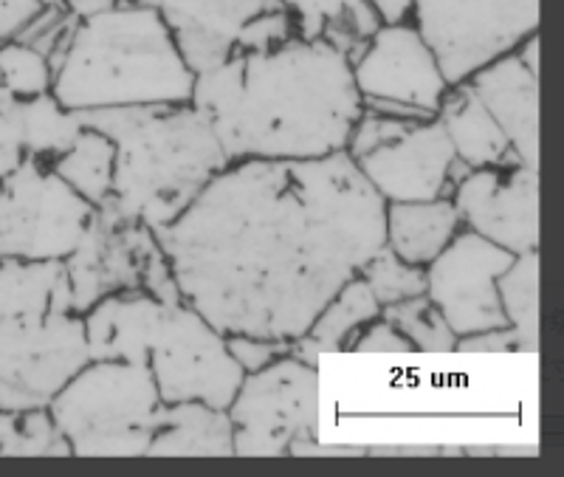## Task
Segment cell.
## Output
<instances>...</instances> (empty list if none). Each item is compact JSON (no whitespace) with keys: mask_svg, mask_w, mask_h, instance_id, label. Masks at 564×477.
Instances as JSON below:
<instances>
[{"mask_svg":"<svg viewBox=\"0 0 564 477\" xmlns=\"http://www.w3.org/2000/svg\"><path fill=\"white\" fill-rule=\"evenodd\" d=\"M384 224L387 200L339 150L231 162L153 238L220 334L294 343L384 246Z\"/></svg>","mask_w":564,"mask_h":477,"instance_id":"6da1fadb","label":"cell"},{"mask_svg":"<svg viewBox=\"0 0 564 477\" xmlns=\"http://www.w3.org/2000/svg\"><path fill=\"white\" fill-rule=\"evenodd\" d=\"M243 77L212 130L226 159H322L347 148L361 117L350 59L327 40L291 37L240 54Z\"/></svg>","mask_w":564,"mask_h":477,"instance_id":"7a4b0ae2","label":"cell"},{"mask_svg":"<svg viewBox=\"0 0 564 477\" xmlns=\"http://www.w3.org/2000/svg\"><path fill=\"white\" fill-rule=\"evenodd\" d=\"M113 142V178L102 213L148 229L167 226L229 167L209 119L193 105L74 110Z\"/></svg>","mask_w":564,"mask_h":477,"instance_id":"3957f363","label":"cell"},{"mask_svg":"<svg viewBox=\"0 0 564 477\" xmlns=\"http://www.w3.org/2000/svg\"><path fill=\"white\" fill-rule=\"evenodd\" d=\"M195 74L186 68L173 32L159 12L130 0L79 20L52 97L65 110L186 105Z\"/></svg>","mask_w":564,"mask_h":477,"instance_id":"277c9868","label":"cell"},{"mask_svg":"<svg viewBox=\"0 0 564 477\" xmlns=\"http://www.w3.org/2000/svg\"><path fill=\"white\" fill-rule=\"evenodd\" d=\"M164 406L148 365L94 359L48 404L79 458H133L148 452Z\"/></svg>","mask_w":564,"mask_h":477,"instance_id":"5b68a950","label":"cell"},{"mask_svg":"<svg viewBox=\"0 0 564 477\" xmlns=\"http://www.w3.org/2000/svg\"><path fill=\"white\" fill-rule=\"evenodd\" d=\"M97 207L59 178L52 164L23 155L0 178V260H65Z\"/></svg>","mask_w":564,"mask_h":477,"instance_id":"8992f818","label":"cell"},{"mask_svg":"<svg viewBox=\"0 0 564 477\" xmlns=\"http://www.w3.org/2000/svg\"><path fill=\"white\" fill-rule=\"evenodd\" d=\"M231 446L240 458H280L291 441L314 438L319 421L316 365L280 356L263 370L243 373L238 393L226 406Z\"/></svg>","mask_w":564,"mask_h":477,"instance_id":"52a82bcc","label":"cell"},{"mask_svg":"<svg viewBox=\"0 0 564 477\" xmlns=\"http://www.w3.org/2000/svg\"><path fill=\"white\" fill-rule=\"evenodd\" d=\"M412 23L457 85L536 34L539 0H412Z\"/></svg>","mask_w":564,"mask_h":477,"instance_id":"ba28073f","label":"cell"},{"mask_svg":"<svg viewBox=\"0 0 564 477\" xmlns=\"http://www.w3.org/2000/svg\"><path fill=\"white\" fill-rule=\"evenodd\" d=\"M88 361L83 314L0 316V410L48 406Z\"/></svg>","mask_w":564,"mask_h":477,"instance_id":"9c48e42d","label":"cell"},{"mask_svg":"<svg viewBox=\"0 0 564 477\" xmlns=\"http://www.w3.org/2000/svg\"><path fill=\"white\" fill-rule=\"evenodd\" d=\"M148 368L164 404L204 401L226 410L243 381V368L229 354L226 334L186 303L161 308Z\"/></svg>","mask_w":564,"mask_h":477,"instance_id":"30bf717a","label":"cell"},{"mask_svg":"<svg viewBox=\"0 0 564 477\" xmlns=\"http://www.w3.org/2000/svg\"><path fill=\"white\" fill-rule=\"evenodd\" d=\"M361 105H395L410 119H435L449 88L415 23H381L350 63Z\"/></svg>","mask_w":564,"mask_h":477,"instance_id":"8fae6325","label":"cell"},{"mask_svg":"<svg viewBox=\"0 0 564 477\" xmlns=\"http://www.w3.org/2000/svg\"><path fill=\"white\" fill-rule=\"evenodd\" d=\"M513 258L517 254L466 229L457 232L446 249L426 265V297L437 305L457 336L508 325L497 278Z\"/></svg>","mask_w":564,"mask_h":477,"instance_id":"7c38bea8","label":"cell"},{"mask_svg":"<svg viewBox=\"0 0 564 477\" xmlns=\"http://www.w3.org/2000/svg\"><path fill=\"white\" fill-rule=\"evenodd\" d=\"M460 224L511 254L539 246V170L528 164L468 170L455 184Z\"/></svg>","mask_w":564,"mask_h":477,"instance_id":"4fadbf2b","label":"cell"},{"mask_svg":"<svg viewBox=\"0 0 564 477\" xmlns=\"http://www.w3.org/2000/svg\"><path fill=\"white\" fill-rule=\"evenodd\" d=\"M153 246V229L116 220L97 207L77 249L63 260L74 314H85L116 291L141 289V271Z\"/></svg>","mask_w":564,"mask_h":477,"instance_id":"5bb4252c","label":"cell"},{"mask_svg":"<svg viewBox=\"0 0 564 477\" xmlns=\"http://www.w3.org/2000/svg\"><path fill=\"white\" fill-rule=\"evenodd\" d=\"M455 148L441 119L415 122L392 142L356 159L370 187L390 200H432L449 189Z\"/></svg>","mask_w":564,"mask_h":477,"instance_id":"9a60e30c","label":"cell"},{"mask_svg":"<svg viewBox=\"0 0 564 477\" xmlns=\"http://www.w3.org/2000/svg\"><path fill=\"white\" fill-rule=\"evenodd\" d=\"M466 83L500 124L513 155L539 170V74L520 54L508 52L477 68Z\"/></svg>","mask_w":564,"mask_h":477,"instance_id":"2e32d148","label":"cell"},{"mask_svg":"<svg viewBox=\"0 0 564 477\" xmlns=\"http://www.w3.org/2000/svg\"><path fill=\"white\" fill-rule=\"evenodd\" d=\"M282 7L280 0H193L164 18L186 68L193 74L218 68L235 54L240 29L254 14Z\"/></svg>","mask_w":564,"mask_h":477,"instance_id":"e0dca14e","label":"cell"},{"mask_svg":"<svg viewBox=\"0 0 564 477\" xmlns=\"http://www.w3.org/2000/svg\"><path fill=\"white\" fill-rule=\"evenodd\" d=\"M164 305L144 289L116 291L83 314L88 356L148 365L150 343Z\"/></svg>","mask_w":564,"mask_h":477,"instance_id":"ac0fdd59","label":"cell"},{"mask_svg":"<svg viewBox=\"0 0 564 477\" xmlns=\"http://www.w3.org/2000/svg\"><path fill=\"white\" fill-rule=\"evenodd\" d=\"M435 117L441 119L443 130L449 135L457 162L466 164L468 170L522 164L513 155L500 124L494 122L488 108L480 102V97L468 83H457L446 88Z\"/></svg>","mask_w":564,"mask_h":477,"instance_id":"d6986e66","label":"cell"},{"mask_svg":"<svg viewBox=\"0 0 564 477\" xmlns=\"http://www.w3.org/2000/svg\"><path fill=\"white\" fill-rule=\"evenodd\" d=\"M144 455H153V458H189V455L229 458L235 455L229 413L220 406L204 404V401L164 404L159 410L155 433Z\"/></svg>","mask_w":564,"mask_h":477,"instance_id":"ffe728a7","label":"cell"},{"mask_svg":"<svg viewBox=\"0 0 564 477\" xmlns=\"http://www.w3.org/2000/svg\"><path fill=\"white\" fill-rule=\"evenodd\" d=\"M460 232V215L446 195L432 200H390L384 246L412 265H430Z\"/></svg>","mask_w":564,"mask_h":477,"instance_id":"44dd1931","label":"cell"},{"mask_svg":"<svg viewBox=\"0 0 564 477\" xmlns=\"http://www.w3.org/2000/svg\"><path fill=\"white\" fill-rule=\"evenodd\" d=\"M381 314L379 300L372 297L370 285L361 274L347 280L334 297L327 300L325 308L316 314L308 334L291 343V356L316 365V356L334 354V350H347L352 336L359 334L367 323H372Z\"/></svg>","mask_w":564,"mask_h":477,"instance_id":"7402d4cb","label":"cell"},{"mask_svg":"<svg viewBox=\"0 0 564 477\" xmlns=\"http://www.w3.org/2000/svg\"><path fill=\"white\" fill-rule=\"evenodd\" d=\"M48 311H74L63 260H0V316Z\"/></svg>","mask_w":564,"mask_h":477,"instance_id":"603a6c76","label":"cell"},{"mask_svg":"<svg viewBox=\"0 0 564 477\" xmlns=\"http://www.w3.org/2000/svg\"><path fill=\"white\" fill-rule=\"evenodd\" d=\"M113 159L116 148L108 135L83 124L74 144L65 153H59L57 159H52V170L74 193L83 195L94 207H99L110 193Z\"/></svg>","mask_w":564,"mask_h":477,"instance_id":"cb8c5ba5","label":"cell"},{"mask_svg":"<svg viewBox=\"0 0 564 477\" xmlns=\"http://www.w3.org/2000/svg\"><path fill=\"white\" fill-rule=\"evenodd\" d=\"M506 323L517 334V350H539V254L525 252L497 278Z\"/></svg>","mask_w":564,"mask_h":477,"instance_id":"d4e9b609","label":"cell"},{"mask_svg":"<svg viewBox=\"0 0 564 477\" xmlns=\"http://www.w3.org/2000/svg\"><path fill=\"white\" fill-rule=\"evenodd\" d=\"M20 119H23V153L43 162H52L65 153L83 130L77 113L65 110L52 97V90L20 99Z\"/></svg>","mask_w":564,"mask_h":477,"instance_id":"484cf974","label":"cell"},{"mask_svg":"<svg viewBox=\"0 0 564 477\" xmlns=\"http://www.w3.org/2000/svg\"><path fill=\"white\" fill-rule=\"evenodd\" d=\"M0 455L3 458H68L70 446L54 424L48 406L0 410Z\"/></svg>","mask_w":564,"mask_h":477,"instance_id":"4316f807","label":"cell"},{"mask_svg":"<svg viewBox=\"0 0 564 477\" xmlns=\"http://www.w3.org/2000/svg\"><path fill=\"white\" fill-rule=\"evenodd\" d=\"M381 311H384L387 323L395 325L410 339L412 350H421V354H452L455 350L457 334L426 294L384 305Z\"/></svg>","mask_w":564,"mask_h":477,"instance_id":"83f0119b","label":"cell"},{"mask_svg":"<svg viewBox=\"0 0 564 477\" xmlns=\"http://www.w3.org/2000/svg\"><path fill=\"white\" fill-rule=\"evenodd\" d=\"M359 274L370 285L372 297L379 300L381 308L426 294V265L406 263L398 254H392L387 246H381L379 252L361 265Z\"/></svg>","mask_w":564,"mask_h":477,"instance_id":"f1b7e54d","label":"cell"},{"mask_svg":"<svg viewBox=\"0 0 564 477\" xmlns=\"http://www.w3.org/2000/svg\"><path fill=\"white\" fill-rule=\"evenodd\" d=\"M52 63L20 40H0V85L18 99L52 90Z\"/></svg>","mask_w":564,"mask_h":477,"instance_id":"f546056e","label":"cell"},{"mask_svg":"<svg viewBox=\"0 0 564 477\" xmlns=\"http://www.w3.org/2000/svg\"><path fill=\"white\" fill-rule=\"evenodd\" d=\"M294 18L285 7L265 9V12L254 14V18L240 29L238 43H235V54H254V52H271L285 40L296 37Z\"/></svg>","mask_w":564,"mask_h":477,"instance_id":"4dcf8cb0","label":"cell"},{"mask_svg":"<svg viewBox=\"0 0 564 477\" xmlns=\"http://www.w3.org/2000/svg\"><path fill=\"white\" fill-rule=\"evenodd\" d=\"M23 119L20 99L0 85V178L23 162Z\"/></svg>","mask_w":564,"mask_h":477,"instance_id":"1f68e13d","label":"cell"},{"mask_svg":"<svg viewBox=\"0 0 564 477\" xmlns=\"http://www.w3.org/2000/svg\"><path fill=\"white\" fill-rule=\"evenodd\" d=\"M280 3L294 18L296 37L316 40L322 37V29H325L327 20L345 12L356 0H280Z\"/></svg>","mask_w":564,"mask_h":477,"instance_id":"d6a6232c","label":"cell"},{"mask_svg":"<svg viewBox=\"0 0 564 477\" xmlns=\"http://www.w3.org/2000/svg\"><path fill=\"white\" fill-rule=\"evenodd\" d=\"M226 345H229V354L235 356V361L243 368V373L263 370L265 365H271L274 359L291 354V343H282V339H263V336L231 334L226 336Z\"/></svg>","mask_w":564,"mask_h":477,"instance_id":"836d02e7","label":"cell"},{"mask_svg":"<svg viewBox=\"0 0 564 477\" xmlns=\"http://www.w3.org/2000/svg\"><path fill=\"white\" fill-rule=\"evenodd\" d=\"M347 350H356V354H412V345L395 325L376 316L372 323H367L359 334L352 336Z\"/></svg>","mask_w":564,"mask_h":477,"instance_id":"e575fe53","label":"cell"},{"mask_svg":"<svg viewBox=\"0 0 564 477\" xmlns=\"http://www.w3.org/2000/svg\"><path fill=\"white\" fill-rule=\"evenodd\" d=\"M141 289L148 291L150 297L159 300L161 305L184 303V300H181L178 283H175L173 278V269H170L167 258H164L159 243L150 249L148 263H144V271H141Z\"/></svg>","mask_w":564,"mask_h":477,"instance_id":"d590c367","label":"cell"},{"mask_svg":"<svg viewBox=\"0 0 564 477\" xmlns=\"http://www.w3.org/2000/svg\"><path fill=\"white\" fill-rule=\"evenodd\" d=\"M455 350L460 354H508V350H517V334L511 325H502V328H488L480 334L457 336Z\"/></svg>","mask_w":564,"mask_h":477,"instance_id":"8d00e7d4","label":"cell"},{"mask_svg":"<svg viewBox=\"0 0 564 477\" xmlns=\"http://www.w3.org/2000/svg\"><path fill=\"white\" fill-rule=\"evenodd\" d=\"M40 9V0H0V40L18 37Z\"/></svg>","mask_w":564,"mask_h":477,"instance_id":"74e56055","label":"cell"},{"mask_svg":"<svg viewBox=\"0 0 564 477\" xmlns=\"http://www.w3.org/2000/svg\"><path fill=\"white\" fill-rule=\"evenodd\" d=\"M289 455H314V458H361L367 455L365 446H325L316 444L314 438H296L291 441Z\"/></svg>","mask_w":564,"mask_h":477,"instance_id":"f35d334b","label":"cell"},{"mask_svg":"<svg viewBox=\"0 0 564 477\" xmlns=\"http://www.w3.org/2000/svg\"><path fill=\"white\" fill-rule=\"evenodd\" d=\"M43 7H59L65 9V12H70L74 18L85 20L90 18V14H99L105 12V9H110L113 3H119V0H40Z\"/></svg>","mask_w":564,"mask_h":477,"instance_id":"ab89813d","label":"cell"},{"mask_svg":"<svg viewBox=\"0 0 564 477\" xmlns=\"http://www.w3.org/2000/svg\"><path fill=\"white\" fill-rule=\"evenodd\" d=\"M381 23H406L412 20V0H367Z\"/></svg>","mask_w":564,"mask_h":477,"instance_id":"60d3db41","label":"cell"},{"mask_svg":"<svg viewBox=\"0 0 564 477\" xmlns=\"http://www.w3.org/2000/svg\"><path fill=\"white\" fill-rule=\"evenodd\" d=\"M130 3H139V7H148L153 12H159L161 18H170V14L181 12L184 7H189L193 0H130Z\"/></svg>","mask_w":564,"mask_h":477,"instance_id":"b9f144b4","label":"cell"}]
</instances>
